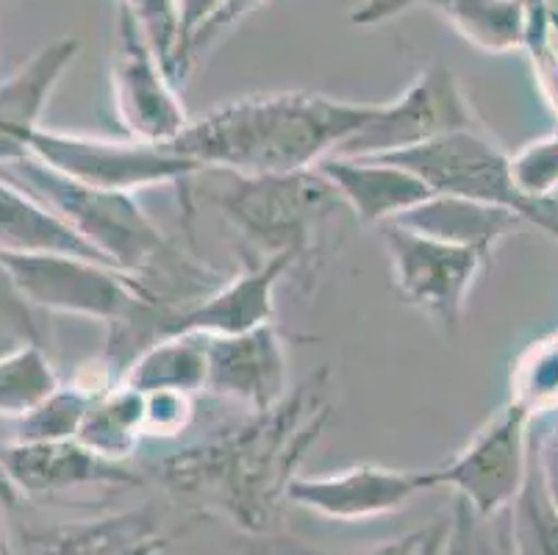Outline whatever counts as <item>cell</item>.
<instances>
[{
	"label": "cell",
	"mask_w": 558,
	"mask_h": 555,
	"mask_svg": "<svg viewBox=\"0 0 558 555\" xmlns=\"http://www.w3.org/2000/svg\"><path fill=\"white\" fill-rule=\"evenodd\" d=\"M0 170H7L9 181L53 208L111 267L131 275L161 303L184 309L226 281L206 264L181 258L165 231L136 203L134 192L95 190L50 170L34 156Z\"/></svg>",
	"instance_id": "3957f363"
},
{
	"label": "cell",
	"mask_w": 558,
	"mask_h": 555,
	"mask_svg": "<svg viewBox=\"0 0 558 555\" xmlns=\"http://www.w3.org/2000/svg\"><path fill=\"white\" fill-rule=\"evenodd\" d=\"M384 104H353L317 92H267L220 106L170 142L206 170L278 176L312 170L342 150Z\"/></svg>",
	"instance_id": "7a4b0ae2"
},
{
	"label": "cell",
	"mask_w": 558,
	"mask_h": 555,
	"mask_svg": "<svg viewBox=\"0 0 558 555\" xmlns=\"http://www.w3.org/2000/svg\"><path fill=\"white\" fill-rule=\"evenodd\" d=\"M380 233L398 292L417 305L445 339H456L475 278L486 269L492 253L439 242L398 222H384Z\"/></svg>",
	"instance_id": "ba28073f"
},
{
	"label": "cell",
	"mask_w": 558,
	"mask_h": 555,
	"mask_svg": "<svg viewBox=\"0 0 558 555\" xmlns=\"http://www.w3.org/2000/svg\"><path fill=\"white\" fill-rule=\"evenodd\" d=\"M547 414H553V422H547L539 434L536 431L531 434V456H534V464L545 483L547 497L558 511V409L547 411Z\"/></svg>",
	"instance_id": "d6a6232c"
},
{
	"label": "cell",
	"mask_w": 558,
	"mask_h": 555,
	"mask_svg": "<svg viewBox=\"0 0 558 555\" xmlns=\"http://www.w3.org/2000/svg\"><path fill=\"white\" fill-rule=\"evenodd\" d=\"M0 319L12 325L23 336V342H43L37 323L32 317V305L20 298L3 264H0Z\"/></svg>",
	"instance_id": "836d02e7"
},
{
	"label": "cell",
	"mask_w": 558,
	"mask_h": 555,
	"mask_svg": "<svg viewBox=\"0 0 558 555\" xmlns=\"http://www.w3.org/2000/svg\"><path fill=\"white\" fill-rule=\"evenodd\" d=\"M0 555H9V550H7V542H3V531H0Z\"/></svg>",
	"instance_id": "f35d334b"
},
{
	"label": "cell",
	"mask_w": 558,
	"mask_h": 555,
	"mask_svg": "<svg viewBox=\"0 0 558 555\" xmlns=\"http://www.w3.org/2000/svg\"><path fill=\"white\" fill-rule=\"evenodd\" d=\"M514 555H558V511L545 492L539 470L531 456L522 492L511 506Z\"/></svg>",
	"instance_id": "d4e9b609"
},
{
	"label": "cell",
	"mask_w": 558,
	"mask_h": 555,
	"mask_svg": "<svg viewBox=\"0 0 558 555\" xmlns=\"http://www.w3.org/2000/svg\"><path fill=\"white\" fill-rule=\"evenodd\" d=\"M417 3H425V0H364L362 7L353 12V17L350 20H353L356 25H378L398 17L400 12L417 7Z\"/></svg>",
	"instance_id": "d590c367"
},
{
	"label": "cell",
	"mask_w": 558,
	"mask_h": 555,
	"mask_svg": "<svg viewBox=\"0 0 558 555\" xmlns=\"http://www.w3.org/2000/svg\"><path fill=\"white\" fill-rule=\"evenodd\" d=\"M319 170L337 186L344 206L364 226L395 222L414 206L434 197L436 192L420 176L384 159H350L328 156Z\"/></svg>",
	"instance_id": "ac0fdd59"
},
{
	"label": "cell",
	"mask_w": 558,
	"mask_h": 555,
	"mask_svg": "<svg viewBox=\"0 0 558 555\" xmlns=\"http://www.w3.org/2000/svg\"><path fill=\"white\" fill-rule=\"evenodd\" d=\"M17 555H172V547L159 514L140 508L23 531Z\"/></svg>",
	"instance_id": "2e32d148"
},
{
	"label": "cell",
	"mask_w": 558,
	"mask_h": 555,
	"mask_svg": "<svg viewBox=\"0 0 558 555\" xmlns=\"http://www.w3.org/2000/svg\"><path fill=\"white\" fill-rule=\"evenodd\" d=\"M195 417V395L145 391V439H175Z\"/></svg>",
	"instance_id": "4dcf8cb0"
},
{
	"label": "cell",
	"mask_w": 558,
	"mask_h": 555,
	"mask_svg": "<svg viewBox=\"0 0 558 555\" xmlns=\"http://www.w3.org/2000/svg\"><path fill=\"white\" fill-rule=\"evenodd\" d=\"M209 359L206 336L179 334L156 339L142 350L123 373V384L140 391H186L197 395L206 389Z\"/></svg>",
	"instance_id": "44dd1931"
},
{
	"label": "cell",
	"mask_w": 558,
	"mask_h": 555,
	"mask_svg": "<svg viewBox=\"0 0 558 555\" xmlns=\"http://www.w3.org/2000/svg\"><path fill=\"white\" fill-rule=\"evenodd\" d=\"M292 273L289 258H258L226 278L197 303L172 309L161 325V339L179 334L236 336L276 323V287Z\"/></svg>",
	"instance_id": "9a60e30c"
},
{
	"label": "cell",
	"mask_w": 558,
	"mask_h": 555,
	"mask_svg": "<svg viewBox=\"0 0 558 555\" xmlns=\"http://www.w3.org/2000/svg\"><path fill=\"white\" fill-rule=\"evenodd\" d=\"M20 500H23V495H20L17 488H14V483L9 481L7 470L0 467V503H3V506H9V508H17Z\"/></svg>",
	"instance_id": "8d00e7d4"
},
{
	"label": "cell",
	"mask_w": 558,
	"mask_h": 555,
	"mask_svg": "<svg viewBox=\"0 0 558 555\" xmlns=\"http://www.w3.org/2000/svg\"><path fill=\"white\" fill-rule=\"evenodd\" d=\"M206 391L247 411L272 409L292 391L287 342L276 323L236 336H206Z\"/></svg>",
	"instance_id": "4fadbf2b"
},
{
	"label": "cell",
	"mask_w": 558,
	"mask_h": 555,
	"mask_svg": "<svg viewBox=\"0 0 558 555\" xmlns=\"http://www.w3.org/2000/svg\"><path fill=\"white\" fill-rule=\"evenodd\" d=\"M228 7H231V0H181V50L175 59V70H172L175 84L186 79V73L192 70L195 45Z\"/></svg>",
	"instance_id": "1f68e13d"
},
{
	"label": "cell",
	"mask_w": 558,
	"mask_h": 555,
	"mask_svg": "<svg viewBox=\"0 0 558 555\" xmlns=\"http://www.w3.org/2000/svg\"><path fill=\"white\" fill-rule=\"evenodd\" d=\"M120 9L134 17L142 37L172 75L181 50V0H120Z\"/></svg>",
	"instance_id": "f1b7e54d"
},
{
	"label": "cell",
	"mask_w": 558,
	"mask_h": 555,
	"mask_svg": "<svg viewBox=\"0 0 558 555\" xmlns=\"http://www.w3.org/2000/svg\"><path fill=\"white\" fill-rule=\"evenodd\" d=\"M62 386L43 342H23L0 355V417L20 420Z\"/></svg>",
	"instance_id": "cb8c5ba5"
},
{
	"label": "cell",
	"mask_w": 558,
	"mask_h": 555,
	"mask_svg": "<svg viewBox=\"0 0 558 555\" xmlns=\"http://www.w3.org/2000/svg\"><path fill=\"white\" fill-rule=\"evenodd\" d=\"M514 181L525 195L550 197L558 186V134L536 140L511 156Z\"/></svg>",
	"instance_id": "f546056e"
},
{
	"label": "cell",
	"mask_w": 558,
	"mask_h": 555,
	"mask_svg": "<svg viewBox=\"0 0 558 555\" xmlns=\"http://www.w3.org/2000/svg\"><path fill=\"white\" fill-rule=\"evenodd\" d=\"M331 370L323 366L272 409L247 411L145 472L192 511L222 519L245 539L270 536L289 486L331 422Z\"/></svg>",
	"instance_id": "6da1fadb"
},
{
	"label": "cell",
	"mask_w": 558,
	"mask_h": 555,
	"mask_svg": "<svg viewBox=\"0 0 558 555\" xmlns=\"http://www.w3.org/2000/svg\"><path fill=\"white\" fill-rule=\"evenodd\" d=\"M9 555H12V553H9Z\"/></svg>",
	"instance_id": "ab89813d"
},
{
	"label": "cell",
	"mask_w": 558,
	"mask_h": 555,
	"mask_svg": "<svg viewBox=\"0 0 558 555\" xmlns=\"http://www.w3.org/2000/svg\"><path fill=\"white\" fill-rule=\"evenodd\" d=\"M428 488H434L430 470L362 464L331 475H298L289 486L287 500L333 522H369L400 511Z\"/></svg>",
	"instance_id": "7c38bea8"
},
{
	"label": "cell",
	"mask_w": 558,
	"mask_h": 555,
	"mask_svg": "<svg viewBox=\"0 0 558 555\" xmlns=\"http://www.w3.org/2000/svg\"><path fill=\"white\" fill-rule=\"evenodd\" d=\"M262 3H267V0H231V7L220 14V20H217V23L211 25L206 34H203L201 43L195 45V53H192V68H195L197 59H201V56L206 53V50H209L217 39H222V34H226V31H231L233 25H240L242 20H245L251 12H256Z\"/></svg>",
	"instance_id": "e575fe53"
},
{
	"label": "cell",
	"mask_w": 558,
	"mask_h": 555,
	"mask_svg": "<svg viewBox=\"0 0 558 555\" xmlns=\"http://www.w3.org/2000/svg\"><path fill=\"white\" fill-rule=\"evenodd\" d=\"M222 172V170H217ZM211 195L226 220L262 258L283 256L301 283H314L331 248L339 212H350L319 167L278 176L222 172Z\"/></svg>",
	"instance_id": "277c9868"
},
{
	"label": "cell",
	"mask_w": 558,
	"mask_h": 555,
	"mask_svg": "<svg viewBox=\"0 0 558 555\" xmlns=\"http://www.w3.org/2000/svg\"><path fill=\"white\" fill-rule=\"evenodd\" d=\"M395 222L409 231L423 233V237L439 239V242L495 253L497 244L504 242L522 220L506 208L484 206V203L453 195H434Z\"/></svg>",
	"instance_id": "ffe728a7"
},
{
	"label": "cell",
	"mask_w": 558,
	"mask_h": 555,
	"mask_svg": "<svg viewBox=\"0 0 558 555\" xmlns=\"http://www.w3.org/2000/svg\"><path fill=\"white\" fill-rule=\"evenodd\" d=\"M464 43L484 53L525 48L527 0H425Z\"/></svg>",
	"instance_id": "7402d4cb"
},
{
	"label": "cell",
	"mask_w": 558,
	"mask_h": 555,
	"mask_svg": "<svg viewBox=\"0 0 558 555\" xmlns=\"http://www.w3.org/2000/svg\"><path fill=\"white\" fill-rule=\"evenodd\" d=\"M75 56L78 39H53L0 81V167L28 156V140L39 129V117L62 75L73 68Z\"/></svg>",
	"instance_id": "e0dca14e"
},
{
	"label": "cell",
	"mask_w": 558,
	"mask_h": 555,
	"mask_svg": "<svg viewBox=\"0 0 558 555\" xmlns=\"http://www.w3.org/2000/svg\"><path fill=\"white\" fill-rule=\"evenodd\" d=\"M28 156L95 190L136 192L161 183H186L203 172L195 159L175 147L140 140H104V136L68 134L43 129L28 140Z\"/></svg>",
	"instance_id": "52a82bcc"
},
{
	"label": "cell",
	"mask_w": 558,
	"mask_h": 555,
	"mask_svg": "<svg viewBox=\"0 0 558 555\" xmlns=\"http://www.w3.org/2000/svg\"><path fill=\"white\" fill-rule=\"evenodd\" d=\"M0 264L28 305L106 323L109 328L134 323L161 303L123 269L59 253H0Z\"/></svg>",
	"instance_id": "8992f818"
},
{
	"label": "cell",
	"mask_w": 558,
	"mask_h": 555,
	"mask_svg": "<svg viewBox=\"0 0 558 555\" xmlns=\"http://www.w3.org/2000/svg\"><path fill=\"white\" fill-rule=\"evenodd\" d=\"M142 439H145V391L123 381L89 406L78 431V442L114 461H129Z\"/></svg>",
	"instance_id": "603a6c76"
},
{
	"label": "cell",
	"mask_w": 558,
	"mask_h": 555,
	"mask_svg": "<svg viewBox=\"0 0 558 555\" xmlns=\"http://www.w3.org/2000/svg\"><path fill=\"white\" fill-rule=\"evenodd\" d=\"M0 467L23 497H56L78 488H131L145 478L78 439L12 442L0 447Z\"/></svg>",
	"instance_id": "5bb4252c"
},
{
	"label": "cell",
	"mask_w": 558,
	"mask_h": 555,
	"mask_svg": "<svg viewBox=\"0 0 558 555\" xmlns=\"http://www.w3.org/2000/svg\"><path fill=\"white\" fill-rule=\"evenodd\" d=\"M473 129H484V125L475 117L473 104L461 89L459 79L442 61H434L400 98L380 106L378 117L367 129L333 156L373 159V156H389V153L425 145L453 131Z\"/></svg>",
	"instance_id": "30bf717a"
},
{
	"label": "cell",
	"mask_w": 558,
	"mask_h": 555,
	"mask_svg": "<svg viewBox=\"0 0 558 555\" xmlns=\"http://www.w3.org/2000/svg\"><path fill=\"white\" fill-rule=\"evenodd\" d=\"M95 397L81 389L78 384H62L48 400L14 420V442H59L78 439L84 417Z\"/></svg>",
	"instance_id": "484cf974"
},
{
	"label": "cell",
	"mask_w": 558,
	"mask_h": 555,
	"mask_svg": "<svg viewBox=\"0 0 558 555\" xmlns=\"http://www.w3.org/2000/svg\"><path fill=\"white\" fill-rule=\"evenodd\" d=\"M373 159L405 167L423 178L436 195L506 208L522 222L539 226L558 244V203L553 197H531L517 186L511 156L486 134V129L453 131L425 145Z\"/></svg>",
	"instance_id": "5b68a950"
},
{
	"label": "cell",
	"mask_w": 558,
	"mask_h": 555,
	"mask_svg": "<svg viewBox=\"0 0 558 555\" xmlns=\"http://www.w3.org/2000/svg\"><path fill=\"white\" fill-rule=\"evenodd\" d=\"M0 253H59L109 264L53 208L7 176H0Z\"/></svg>",
	"instance_id": "d6986e66"
},
{
	"label": "cell",
	"mask_w": 558,
	"mask_h": 555,
	"mask_svg": "<svg viewBox=\"0 0 558 555\" xmlns=\"http://www.w3.org/2000/svg\"><path fill=\"white\" fill-rule=\"evenodd\" d=\"M542 7H545V12L550 14L553 23L558 25V0H542Z\"/></svg>",
	"instance_id": "74e56055"
},
{
	"label": "cell",
	"mask_w": 558,
	"mask_h": 555,
	"mask_svg": "<svg viewBox=\"0 0 558 555\" xmlns=\"http://www.w3.org/2000/svg\"><path fill=\"white\" fill-rule=\"evenodd\" d=\"M442 555H514L511 508L497 517H478L464 500H456Z\"/></svg>",
	"instance_id": "4316f807"
},
{
	"label": "cell",
	"mask_w": 558,
	"mask_h": 555,
	"mask_svg": "<svg viewBox=\"0 0 558 555\" xmlns=\"http://www.w3.org/2000/svg\"><path fill=\"white\" fill-rule=\"evenodd\" d=\"M445 536H448V519H436L430 526L417 528V531H409L398 539H389V542L373 544L367 550H359V553H344V555H442L445 550ZM245 555H328L319 553V550L306 547L303 542L283 536H258L247 539Z\"/></svg>",
	"instance_id": "83f0119b"
},
{
	"label": "cell",
	"mask_w": 558,
	"mask_h": 555,
	"mask_svg": "<svg viewBox=\"0 0 558 555\" xmlns=\"http://www.w3.org/2000/svg\"><path fill=\"white\" fill-rule=\"evenodd\" d=\"M531 411L509 400L448 464L434 467V488H456L478 517H497L514 506L531 467Z\"/></svg>",
	"instance_id": "9c48e42d"
},
{
	"label": "cell",
	"mask_w": 558,
	"mask_h": 555,
	"mask_svg": "<svg viewBox=\"0 0 558 555\" xmlns=\"http://www.w3.org/2000/svg\"><path fill=\"white\" fill-rule=\"evenodd\" d=\"M111 92H114L117 120L131 140L167 145L190 129L192 117L181 104L175 81L148 39L142 37L134 17L123 9L117 14Z\"/></svg>",
	"instance_id": "8fae6325"
}]
</instances>
